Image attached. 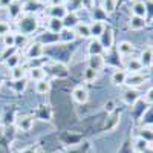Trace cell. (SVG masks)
Here are the masks:
<instances>
[{
    "label": "cell",
    "mask_w": 153,
    "mask_h": 153,
    "mask_svg": "<svg viewBox=\"0 0 153 153\" xmlns=\"http://www.w3.org/2000/svg\"><path fill=\"white\" fill-rule=\"evenodd\" d=\"M6 9H8V16H9V19H12V20H17V19L22 16V12H23V8H22V5L17 2V0H16L14 3H11Z\"/></svg>",
    "instance_id": "cell-17"
},
{
    "label": "cell",
    "mask_w": 153,
    "mask_h": 153,
    "mask_svg": "<svg viewBox=\"0 0 153 153\" xmlns=\"http://www.w3.org/2000/svg\"><path fill=\"white\" fill-rule=\"evenodd\" d=\"M26 54H28V57H29L31 60H38V58H42L43 54H45V46H43V43H40V42L32 43V45L29 46V49H28Z\"/></svg>",
    "instance_id": "cell-7"
},
{
    "label": "cell",
    "mask_w": 153,
    "mask_h": 153,
    "mask_svg": "<svg viewBox=\"0 0 153 153\" xmlns=\"http://www.w3.org/2000/svg\"><path fill=\"white\" fill-rule=\"evenodd\" d=\"M80 3L84 6V8H87V9H91L92 6H94V0H80Z\"/></svg>",
    "instance_id": "cell-34"
},
{
    "label": "cell",
    "mask_w": 153,
    "mask_h": 153,
    "mask_svg": "<svg viewBox=\"0 0 153 153\" xmlns=\"http://www.w3.org/2000/svg\"><path fill=\"white\" fill-rule=\"evenodd\" d=\"M28 42L26 34H16V48H22Z\"/></svg>",
    "instance_id": "cell-31"
},
{
    "label": "cell",
    "mask_w": 153,
    "mask_h": 153,
    "mask_svg": "<svg viewBox=\"0 0 153 153\" xmlns=\"http://www.w3.org/2000/svg\"><path fill=\"white\" fill-rule=\"evenodd\" d=\"M117 3L118 0H103V3H101V8H103V11L106 12V14H113L115 9H117Z\"/></svg>",
    "instance_id": "cell-24"
},
{
    "label": "cell",
    "mask_w": 153,
    "mask_h": 153,
    "mask_svg": "<svg viewBox=\"0 0 153 153\" xmlns=\"http://www.w3.org/2000/svg\"><path fill=\"white\" fill-rule=\"evenodd\" d=\"M63 29H65V23H63V20H60V19H49L48 20V31L51 34L60 35V32Z\"/></svg>",
    "instance_id": "cell-10"
},
{
    "label": "cell",
    "mask_w": 153,
    "mask_h": 153,
    "mask_svg": "<svg viewBox=\"0 0 153 153\" xmlns=\"http://www.w3.org/2000/svg\"><path fill=\"white\" fill-rule=\"evenodd\" d=\"M16 0H0V8H8L11 3H14Z\"/></svg>",
    "instance_id": "cell-36"
},
{
    "label": "cell",
    "mask_w": 153,
    "mask_h": 153,
    "mask_svg": "<svg viewBox=\"0 0 153 153\" xmlns=\"http://www.w3.org/2000/svg\"><path fill=\"white\" fill-rule=\"evenodd\" d=\"M103 52H104V49L100 45V42L97 38L92 40L91 45H89V55H103Z\"/></svg>",
    "instance_id": "cell-23"
},
{
    "label": "cell",
    "mask_w": 153,
    "mask_h": 153,
    "mask_svg": "<svg viewBox=\"0 0 153 153\" xmlns=\"http://www.w3.org/2000/svg\"><path fill=\"white\" fill-rule=\"evenodd\" d=\"M49 6H58V5H65V0H49Z\"/></svg>",
    "instance_id": "cell-35"
},
{
    "label": "cell",
    "mask_w": 153,
    "mask_h": 153,
    "mask_svg": "<svg viewBox=\"0 0 153 153\" xmlns=\"http://www.w3.org/2000/svg\"><path fill=\"white\" fill-rule=\"evenodd\" d=\"M117 49H118V54H120L121 57H127V55L133 54V51H135V46H133V45H132L130 42L124 40V42H120V43H118Z\"/></svg>",
    "instance_id": "cell-16"
},
{
    "label": "cell",
    "mask_w": 153,
    "mask_h": 153,
    "mask_svg": "<svg viewBox=\"0 0 153 153\" xmlns=\"http://www.w3.org/2000/svg\"><path fill=\"white\" fill-rule=\"evenodd\" d=\"M152 66H153V52H152Z\"/></svg>",
    "instance_id": "cell-40"
},
{
    "label": "cell",
    "mask_w": 153,
    "mask_h": 153,
    "mask_svg": "<svg viewBox=\"0 0 153 153\" xmlns=\"http://www.w3.org/2000/svg\"><path fill=\"white\" fill-rule=\"evenodd\" d=\"M5 63H6V66H8L9 69L16 68V66H19V65H20V55H19V54L9 55V57H8V58L5 60Z\"/></svg>",
    "instance_id": "cell-28"
},
{
    "label": "cell",
    "mask_w": 153,
    "mask_h": 153,
    "mask_svg": "<svg viewBox=\"0 0 153 153\" xmlns=\"http://www.w3.org/2000/svg\"><path fill=\"white\" fill-rule=\"evenodd\" d=\"M42 3H49V0H40Z\"/></svg>",
    "instance_id": "cell-39"
},
{
    "label": "cell",
    "mask_w": 153,
    "mask_h": 153,
    "mask_svg": "<svg viewBox=\"0 0 153 153\" xmlns=\"http://www.w3.org/2000/svg\"><path fill=\"white\" fill-rule=\"evenodd\" d=\"M143 65L141 61H139V58H130L129 61L126 63V72L127 74H138V72H143Z\"/></svg>",
    "instance_id": "cell-11"
},
{
    "label": "cell",
    "mask_w": 153,
    "mask_h": 153,
    "mask_svg": "<svg viewBox=\"0 0 153 153\" xmlns=\"http://www.w3.org/2000/svg\"><path fill=\"white\" fill-rule=\"evenodd\" d=\"M2 83H3V81H2V78H0V87H2Z\"/></svg>",
    "instance_id": "cell-41"
},
{
    "label": "cell",
    "mask_w": 153,
    "mask_h": 153,
    "mask_svg": "<svg viewBox=\"0 0 153 153\" xmlns=\"http://www.w3.org/2000/svg\"><path fill=\"white\" fill-rule=\"evenodd\" d=\"M63 23H65V28L68 29H72L78 25V19H76V12L75 11H71L66 14V17L63 19Z\"/></svg>",
    "instance_id": "cell-19"
},
{
    "label": "cell",
    "mask_w": 153,
    "mask_h": 153,
    "mask_svg": "<svg viewBox=\"0 0 153 153\" xmlns=\"http://www.w3.org/2000/svg\"><path fill=\"white\" fill-rule=\"evenodd\" d=\"M9 74H11V80L12 81H20V80H23L25 76H26V69H25L22 65H19L16 68H12L9 71Z\"/></svg>",
    "instance_id": "cell-18"
},
{
    "label": "cell",
    "mask_w": 153,
    "mask_h": 153,
    "mask_svg": "<svg viewBox=\"0 0 153 153\" xmlns=\"http://www.w3.org/2000/svg\"><path fill=\"white\" fill-rule=\"evenodd\" d=\"M152 52H153V49H152V48H146V49H143L141 57H139V61H141L143 68H149V66H152Z\"/></svg>",
    "instance_id": "cell-21"
},
{
    "label": "cell",
    "mask_w": 153,
    "mask_h": 153,
    "mask_svg": "<svg viewBox=\"0 0 153 153\" xmlns=\"http://www.w3.org/2000/svg\"><path fill=\"white\" fill-rule=\"evenodd\" d=\"M97 40L100 42V45L103 46V49H104V51H109V49L113 46V42H115L113 31H112L110 28H107V26H106L104 32L101 34V35H100V38H97Z\"/></svg>",
    "instance_id": "cell-4"
},
{
    "label": "cell",
    "mask_w": 153,
    "mask_h": 153,
    "mask_svg": "<svg viewBox=\"0 0 153 153\" xmlns=\"http://www.w3.org/2000/svg\"><path fill=\"white\" fill-rule=\"evenodd\" d=\"M144 100H146V103H149V104H153V86L149 89V91L146 92V95H144Z\"/></svg>",
    "instance_id": "cell-33"
},
{
    "label": "cell",
    "mask_w": 153,
    "mask_h": 153,
    "mask_svg": "<svg viewBox=\"0 0 153 153\" xmlns=\"http://www.w3.org/2000/svg\"><path fill=\"white\" fill-rule=\"evenodd\" d=\"M147 81V76L143 75V72H138V74H127V78H126V86L127 87H132L136 89L139 86H143Z\"/></svg>",
    "instance_id": "cell-2"
},
{
    "label": "cell",
    "mask_w": 153,
    "mask_h": 153,
    "mask_svg": "<svg viewBox=\"0 0 153 153\" xmlns=\"http://www.w3.org/2000/svg\"><path fill=\"white\" fill-rule=\"evenodd\" d=\"M104 66V58L103 55H89V60H87V68H92L95 71H101Z\"/></svg>",
    "instance_id": "cell-12"
},
{
    "label": "cell",
    "mask_w": 153,
    "mask_h": 153,
    "mask_svg": "<svg viewBox=\"0 0 153 153\" xmlns=\"http://www.w3.org/2000/svg\"><path fill=\"white\" fill-rule=\"evenodd\" d=\"M147 26V19H143V17H135L132 16L130 20H129V28L132 31H141Z\"/></svg>",
    "instance_id": "cell-13"
},
{
    "label": "cell",
    "mask_w": 153,
    "mask_h": 153,
    "mask_svg": "<svg viewBox=\"0 0 153 153\" xmlns=\"http://www.w3.org/2000/svg\"><path fill=\"white\" fill-rule=\"evenodd\" d=\"M143 153H153V146H150V144H149V147H147Z\"/></svg>",
    "instance_id": "cell-38"
},
{
    "label": "cell",
    "mask_w": 153,
    "mask_h": 153,
    "mask_svg": "<svg viewBox=\"0 0 153 153\" xmlns=\"http://www.w3.org/2000/svg\"><path fill=\"white\" fill-rule=\"evenodd\" d=\"M9 32H11V25L5 20H0V37H5Z\"/></svg>",
    "instance_id": "cell-30"
},
{
    "label": "cell",
    "mask_w": 153,
    "mask_h": 153,
    "mask_svg": "<svg viewBox=\"0 0 153 153\" xmlns=\"http://www.w3.org/2000/svg\"><path fill=\"white\" fill-rule=\"evenodd\" d=\"M74 32L76 37L83 38V40H87V38H92L91 35V28H89V23H84V22H78V25L74 28Z\"/></svg>",
    "instance_id": "cell-8"
},
{
    "label": "cell",
    "mask_w": 153,
    "mask_h": 153,
    "mask_svg": "<svg viewBox=\"0 0 153 153\" xmlns=\"http://www.w3.org/2000/svg\"><path fill=\"white\" fill-rule=\"evenodd\" d=\"M20 153H35V149L29 147V149H25V150H22Z\"/></svg>",
    "instance_id": "cell-37"
},
{
    "label": "cell",
    "mask_w": 153,
    "mask_h": 153,
    "mask_svg": "<svg viewBox=\"0 0 153 153\" xmlns=\"http://www.w3.org/2000/svg\"><path fill=\"white\" fill-rule=\"evenodd\" d=\"M98 71H95V69H92V68H86L84 69V74H83V78H84V81L86 83H94L97 78H98Z\"/></svg>",
    "instance_id": "cell-25"
},
{
    "label": "cell",
    "mask_w": 153,
    "mask_h": 153,
    "mask_svg": "<svg viewBox=\"0 0 153 153\" xmlns=\"http://www.w3.org/2000/svg\"><path fill=\"white\" fill-rule=\"evenodd\" d=\"M139 138H143L144 141H147L149 144L153 143V130L149 129V127H144V129L139 130Z\"/></svg>",
    "instance_id": "cell-27"
},
{
    "label": "cell",
    "mask_w": 153,
    "mask_h": 153,
    "mask_svg": "<svg viewBox=\"0 0 153 153\" xmlns=\"http://www.w3.org/2000/svg\"><path fill=\"white\" fill-rule=\"evenodd\" d=\"M104 110H106L107 113H113V112H115V101H113V100L106 101V103H104Z\"/></svg>",
    "instance_id": "cell-32"
},
{
    "label": "cell",
    "mask_w": 153,
    "mask_h": 153,
    "mask_svg": "<svg viewBox=\"0 0 153 153\" xmlns=\"http://www.w3.org/2000/svg\"><path fill=\"white\" fill-rule=\"evenodd\" d=\"M68 8L65 6V5H58V6H49L48 8V16H49V19H60V20H63L66 17V14H68Z\"/></svg>",
    "instance_id": "cell-6"
},
{
    "label": "cell",
    "mask_w": 153,
    "mask_h": 153,
    "mask_svg": "<svg viewBox=\"0 0 153 153\" xmlns=\"http://www.w3.org/2000/svg\"><path fill=\"white\" fill-rule=\"evenodd\" d=\"M72 98H74L75 103H78V104H86L87 101H89V92H87L86 86H83V84L75 86L74 91H72Z\"/></svg>",
    "instance_id": "cell-1"
},
{
    "label": "cell",
    "mask_w": 153,
    "mask_h": 153,
    "mask_svg": "<svg viewBox=\"0 0 153 153\" xmlns=\"http://www.w3.org/2000/svg\"><path fill=\"white\" fill-rule=\"evenodd\" d=\"M89 28H91V35L94 38H100V35L103 34L104 29H106V25L101 20H95V22H92L91 25H89Z\"/></svg>",
    "instance_id": "cell-15"
},
{
    "label": "cell",
    "mask_w": 153,
    "mask_h": 153,
    "mask_svg": "<svg viewBox=\"0 0 153 153\" xmlns=\"http://www.w3.org/2000/svg\"><path fill=\"white\" fill-rule=\"evenodd\" d=\"M132 16L147 19V5L144 0H135L132 3Z\"/></svg>",
    "instance_id": "cell-5"
},
{
    "label": "cell",
    "mask_w": 153,
    "mask_h": 153,
    "mask_svg": "<svg viewBox=\"0 0 153 153\" xmlns=\"http://www.w3.org/2000/svg\"><path fill=\"white\" fill-rule=\"evenodd\" d=\"M65 2H66V0H65Z\"/></svg>",
    "instance_id": "cell-42"
},
{
    "label": "cell",
    "mask_w": 153,
    "mask_h": 153,
    "mask_svg": "<svg viewBox=\"0 0 153 153\" xmlns=\"http://www.w3.org/2000/svg\"><path fill=\"white\" fill-rule=\"evenodd\" d=\"M2 42H3V46L6 49H14L16 48V34H6L5 37H2Z\"/></svg>",
    "instance_id": "cell-26"
},
{
    "label": "cell",
    "mask_w": 153,
    "mask_h": 153,
    "mask_svg": "<svg viewBox=\"0 0 153 153\" xmlns=\"http://www.w3.org/2000/svg\"><path fill=\"white\" fill-rule=\"evenodd\" d=\"M133 147H135V152L143 153V152L149 147V143H147V141H144L143 138H138L136 141H135V144H133Z\"/></svg>",
    "instance_id": "cell-29"
},
{
    "label": "cell",
    "mask_w": 153,
    "mask_h": 153,
    "mask_svg": "<svg viewBox=\"0 0 153 153\" xmlns=\"http://www.w3.org/2000/svg\"><path fill=\"white\" fill-rule=\"evenodd\" d=\"M16 126H17V129L22 130V132H29L32 129V126H34V120L31 117H28V115H22V117L17 118Z\"/></svg>",
    "instance_id": "cell-9"
},
{
    "label": "cell",
    "mask_w": 153,
    "mask_h": 153,
    "mask_svg": "<svg viewBox=\"0 0 153 153\" xmlns=\"http://www.w3.org/2000/svg\"><path fill=\"white\" fill-rule=\"evenodd\" d=\"M139 98H141V92H139L138 89L127 87L124 91V94H123V101H124V104H127V106H135Z\"/></svg>",
    "instance_id": "cell-3"
},
{
    "label": "cell",
    "mask_w": 153,
    "mask_h": 153,
    "mask_svg": "<svg viewBox=\"0 0 153 153\" xmlns=\"http://www.w3.org/2000/svg\"><path fill=\"white\" fill-rule=\"evenodd\" d=\"M29 78L32 81H40V80H45L46 78V74H45V69L43 68H31L29 69Z\"/></svg>",
    "instance_id": "cell-20"
},
{
    "label": "cell",
    "mask_w": 153,
    "mask_h": 153,
    "mask_svg": "<svg viewBox=\"0 0 153 153\" xmlns=\"http://www.w3.org/2000/svg\"><path fill=\"white\" fill-rule=\"evenodd\" d=\"M49 91H51V83H49V80L45 78V80H40V81L35 83V92H37V94L46 95Z\"/></svg>",
    "instance_id": "cell-22"
},
{
    "label": "cell",
    "mask_w": 153,
    "mask_h": 153,
    "mask_svg": "<svg viewBox=\"0 0 153 153\" xmlns=\"http://www.w3.org/2000/svg\"><path fill=\"white\" fill-rule=\"evenodd\" d=\"M126 78H127V72L124 69H118L112 74L110 81L113 86H123V84H126Z\"/></svg>",
    "instance_id": "cell-14"
}]
</instances>
